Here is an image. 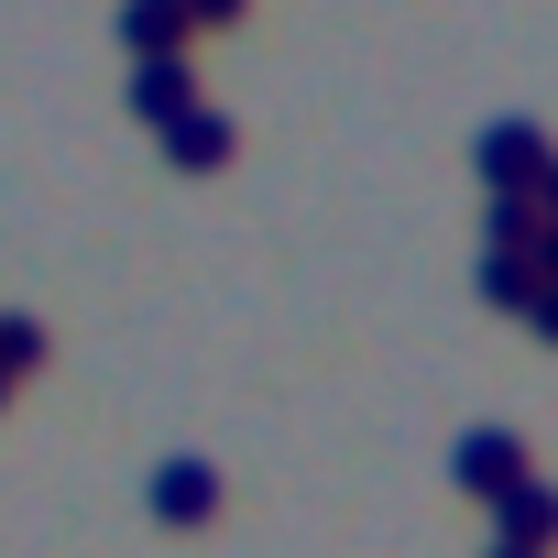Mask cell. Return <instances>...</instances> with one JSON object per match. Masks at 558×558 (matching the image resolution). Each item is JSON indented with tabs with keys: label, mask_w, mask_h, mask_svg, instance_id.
I'll list each match as a JSON object with an SVG mask.
<instances>
[{
	"label": "cell",
	"mask_w": 558,
	"mask_h": 558,
	"mask_svg": "<svg viewBox=\"0 0 558 558\" xmlns=\"http://www.w3.org/2000/svg\"><path fill=\"white\" fill-rule=\"evenodd\" d=\"M121 99H132V121H143V132H165V121L197 99V56H132Z\"/></svg>",
	"instance_id": "obj_1"
},
{
	"label": "cell",
	"mask_w": 558,
	"mask_h": 558,
	"mask_svg": "<svg viewBox=\"0 0 558 558\" xmlns=\"http://www.w3.org/2000/svg\"><path fill=\"white\" fill-rule=\"evenodd\" d=\"M165 165H175V175H219V165H230V110L186 99V110L165 121Z\"/></svg>",
	"instance_id": "obj_2"
},
{
	"label": "cell",
	"mask_w": 558,
	"mask_h": 558,
	"mask_svg": "<svg viewBox=\"0 0 558 558\" xmlns=\"http://www.w3.org/2000/svg\"><path fill=\"white\" fill-rule=\"evenodd\" d=\"M449 471H460V482H471L482 504H504V493L525 482V438H504V427H471V438L449 449Z\"/></svg>",
	"instance_id": "obj_3"
},
{
	"label": "cell",
	"mask_w": 558,
	"mask_h": 558,
	"mask_svg": "<svg viewBox=\"0 0 558 558\" xmlns=\"http://www.w3.org/2000/svg\"><path fill=\"white\" fill-rule=\"evenodd\" d=\"M482 175H493V197H525V186L547 175V143H536L525 121H493V132H482Z\"/></svg>",
	"instance_id": "obj_4"
},
{
	"label": "cell",
	"mask_w": 558,
	"mask_h": 558,
	"mask_svg": "<svg viewBox=\"0 0 558 558\" xmlns=\"http://www.w3.org/2000/svg\"><path fill=\"white\" fill-rule=\"evenodd\" d=\"M154 514H165V525H208V514H219V471H208V460H165V471H154Z\"/></svg>",
	"instance_id": "obj_5"
},
{
	"label": "cell",
	"mask_w": 558,
	"mask_h": 558,
	"mask_svg": "<svg viewBox=\"0 0 558 558\" xmlns=\"http://www.w3.org/2000/svg\"><path fill=\"white\" fill-rule=\"evenodd\" d=\"M121 45L132 56H186V0H121Z\"/></svg>",
	"instance_id": "obj_6"
},
{
	"label": "cell",
	"mask_w": 558,
	"mask_h": 558,
	"mask_svg": "<svg viewBox=\"0 0 558 558\" xmlns=\"http://www.w3.org/2000/svg\"><path fill=\"white\" fill-rule=\"evenodd\" d=\"M45 318H23V307H0V384H23V373H45Z\"/></svg>",
	"instance_id": "obj_7"
},
{
	"label": "cell",
	"mask_w": 558,
	"mask_h": 558,
	"mask_svg": "<svg viewBox=\"0 0 558 558\" xmlns=\"http://www.w3.org/2000/svg\"><path fill=\"white\" fill-rule=\"evenodd\" d=\"M241 12H252V0H186V34H230Z\"/></svg>",
	"instance_id": "obj_8"
}]
</instances>
